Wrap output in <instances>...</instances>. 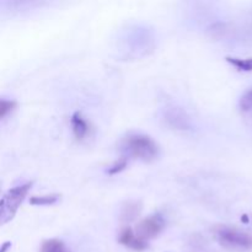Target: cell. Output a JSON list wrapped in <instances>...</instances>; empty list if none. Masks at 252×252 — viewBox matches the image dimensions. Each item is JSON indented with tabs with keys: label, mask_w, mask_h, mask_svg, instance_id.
<instances>
[{
	"label": "cell",
	"mask_w": 252,
	"mask_h": 252,
	"mask_svg": "<svg viewBox=\"0 0 252 252\" xmlns=\"http://www.w3.org/2000/svg\"><path fill=\"white\" fill-rule=\"evenodd\" d=\"M70 125H71V129H73L74 135H75L76 139L81 140L86 137V134L89 133V123L88 121L85 120V117L83 116V113L76 111V112L73 113L70 118Z\"/></svg>",
	"instance_id": "obj_7"
},
{
	"label": "cell",
	"mask_w": 252,
	"mask_h": 252,
	"mask_svg": "<svg viewBox=\"0 0 252 252\" xmlns=\"http://www.w3.org/2000/svg\"><path fill=\"white\" fill-rule=\"evenodd\" d=\"M226 61L238 68L239 70L243 71H252V58L241 59V58H234V57H226Z\"/></svg>",
	"instance_id": "obj_11"
},
{
	"label": "cell",
	"mask_w": 252,
	"mask_h": 252,
	"mask_svg": "<svg viewBox=\"0 0 252 252\" xmlns=\"http://www.w3.org/2000/svg\"><path fill=\"white\" fill-rule=\"evenodd\" d=\"M122 150L129 157L143 161H152L159 154V147L152 137L134 133L126 137L122 142Z\"/></svg>",
	"instance_id": "obj_1"
},
{
	"label": "cell",
	"mask_w": 252,
	"mask_h": 252,
	"mask_svg": "<svg viewBox=\"0 0 252 252\" xmlns=\"http://www.w3.org/2000/svg\"><path fill=\"white\" fill-rule=\"evenodd\" d=\"M65 248L64 244L58 239H49L46 240L41 246V251L39 252H64Z\"/></svg>",
	"instance_id": "obj_10"
},
{
	"label": "cell",
	"mask_w": 252,
	"mask_h": 252,
	"mask_svg": "<svg viewBox=\"0 0 252 252\" xmlns=\"http://www.w3.org/2000/svg\"><path fill=\"white\" fill-rule=\"evenodd\" d=\"M64 252H68V251H64Z\"/></svg>",
	"instance_id": "obj_17"
},
{
	"label": "cell",
	"mask_w": 252,
	"mask_h": 252,
	"mask_svg": "<svg viewBox=\"0 0 252 252\" xmlns=\"http://www.w3.org/2000/svg\"><path fill=\"white\" fill-rule=\"evenodd\" d=\"M164 120L169 127L180 132H186L192 128L191 118L187 115V112H185L180 107L166 108L164 113Z\"/></svg>",
	"instance_id": "obj_5"
},
{
	"label": "cell",
	"mask_w": 252,
	"mask_h": 252,
	"mask_svg": "<svg viewBox=\"0 0 252 252\" xmlns=\"http://www.w3.org/2000/svg\"><path fill=\"white\" fill-rule=\"evenodd\" d=\"M118 243L135 251H144L148 248L147 241L138 238L137 234L129 226H126V228L122 229L120 236H118Z\"/></svg>",
	"instance_id": "obj_6"
},
{
	"label": "cell",
	"mask_w": 252,
	"mask_h": 252,
	"mask_svg": "<svg viewBox=\"0 0 252 252\" xmlns=\"http://www.w3.org/2000/svg\"><path fill=\"white\" fill-rule=\"evenodd\" d=\"M165 225H166V223H165V219L161 214H152V216L147 217L139 221L137 229H135V234H137L138 238L147 241L159 235L165 229Z\"/></svg>",
	"instance_id": "obj_4"
},
{
	"label": "cell",
	"mask_w": 252,
	"mask_h": 252,
	"mask_svg": "<svg viewBox=\"0 0 252 252\" xmlns=\"http://www.w3.org/2000/svg\"><path fill=\"white\" fill-rule=\"evenodd\" d=\"M10 246H11V243H10V241H7V243L2 244L1 251H0V252H6V250L10 248Z\"/></svg>",
	"instance_id": "obj_15"
},
{
	"label": "cell",
	"mask_w": 252,
	"mask_h": 252,
	"mask_svg": "<svg viewBox=\"0 0 252 252\" xmlns=\"http://www.w3.org/2000/svg\"><path fill=\"white\" fill-rule=\"evenodd\" d=\"M33 182H26L24 185L14 187L9 189L6 193L2 196L1 202H0V224L4 225L7 221L11 220L16 214L17 209L24 202L25 197L27 196L29 191L31 189Z\"/></svg>",
	"instance_id": "obj_2"
},
{
	"label": "cell",
	"mask_w": 252,
	"mask_h": 252,
	"mask_svg": "<svg viewBox=\"0 0 252 252\" xmlns=\"http://www.w3.org/2000/svg\"><path fill=\"white\" fill-rule=\"evenodd\" d=\"M239 106H240V108L243 111L252 110V88L241 96L240 101H239Z\"/></svg>",
	"instance_id": "obj_12"
},
{
	"label": "cell",
	"mask_w": 252,
	"mask_h": 252,
	"mask_svg": "<svg viewBox=\"0 0 252 252\" xmlns=\"http://www.w3.org/2000/svg\"><path fill=\"white\" fill-rule=\"evenodd\" d=\"M59 194H46V196H33L30 198L32 206H51L58 202Z\"/></svg>",
	"instance_id": "obj_9"
},
{
	"label": "cell",
	"mask_w": 252,
	"mask_h": 252,
	"mask_svg": "<svg viewBox=\"0 0 252 252\" xmlns=\"http://www.w3.org/2000/svg\"><path fill=\"white\" fill-rule=\"evenodd\" d=\"M219 243L234 249H252V235L231 226H219L216 230Z\"/></svg>",
	"instance_id": "obj_3"
},
{
	"label": "cell",
	"mask_w": 252,
	"mask_h": 252,
	"mask_svg": "<svg viewBox=\"0 0 252 252\" xmlns=\"http://www.w3.org/2000/svg\"><path fill=\"white\" fill-rule=\"evenodd\" d=\"M128 165V160L126 159V158H122L121 160H118L117 162H115V164L112 165V166L108 167L107 170V174L108 175H117L120 174L121 171H123V170L127 167Z\"/></svg>",
	"instance_id": "obj_13"
},
{
	"label": "cell",
	"mask_w": 252,
	"mask_h": 252,
	"mask_svg": "<svg viewBox=\"0 0 252 252\" xmlns=\"http://www.w3.org/2000/svg\"><path fill=\"white\" fill-rule=\"evenodd\" d=\"M140 211H142L140 202H127L126 204H123L122 209H121V220L125 223H129L139 216Z\"/></svg>",
	"instance_id": "obj_8"
},
{
	"label": "cell",
	"mask_w": 252,
	"mask_h": 252,
	"mask_svg": "<svg viewBox=\"0 0 252 252\" xmlns=\"http://www.w3.org/2000/svg\"><path fill=\"white\" fill-rule=\"evenodd\" d=\"M243 221H244V223H248V221H249L248 216H243Z\"/></svg>",
	"instance_id": "obj_16"
},
{
	"label": "cell",
	"mask_w": 252,
	"mask_h": 252,
	"mask_svg": "<svg viewBox=\"0 0 252 252\" xmlns=\"http://www.w3.org/2000/svg\"><path fill=\"white\" fill-rule=\"evenodd\" d=\"M16 106V102L11 100H1L0 101V118H4L9 112H11Z\"/></svg>",
	"instance_id": "obj_14"
}]
</instances>
